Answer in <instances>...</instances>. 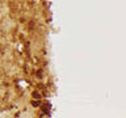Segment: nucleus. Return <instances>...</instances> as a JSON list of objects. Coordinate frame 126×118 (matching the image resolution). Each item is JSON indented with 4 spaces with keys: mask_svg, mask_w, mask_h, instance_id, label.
Segmentation results:
<instances>
[{
    "mask_svg": "<svg viewBox=\"0 0 126 118\" xmlns=\"http://www.w3.org/2000/svg\"><path fill=\"white\" fill-rule=\"evenodd\" d=\"M0 85H1V81H0Z\"/></svg>",
    "mask_w": 126,
    "mask_h": 118,
    "instance_id": "20e7f679",
    "label": "nucleus"
},
{
    "mask_svg": "<svg viewBox=\"0 0 126 118\" xmlns=\"http://www.w3.org/2000/svg\"><path fill=\"white\" fill-rule=\"evenodd\" d=\"M41 108H42V110H43L45 113H49V110H50V108H51V105H50V104H46L45 106H41Z\"/></svg>",
    "mask_w": 126,
    "mask_h": 118,
    "instance_id": "f257e3e1",
    "label": "nucleus"
},
{
    "mask_svg": "<svg viewBox=\"0 0 126 118\" xmlns=\"http://www.w3.org/2000/svg\"><path fill=\"white\" fill-rule=\"evenodd\" d=\"M34 97H35V98H38V97H41V96H39V93L35 92V93H34Z\"/></svg>",
    "mask_w": 126,
    "mask_h": 118,
    "instance_id": "7ed1b4c3",
    "label": "nucleus"
},
{
    "mask_svg": "<svg viewBox=\"0 0 126 118\" xmlns=\"http://www.w3.org/2000/svg\"><path fill=\"white\" fill-rule=\"evenodd\" d=\"M39 102H41V101H33V106H34V108H38V106L41 105Z\"/></svg>",
    "mask_w": 126,
    "mask_h": 118,
    "instance_id": "f03ea898",
    "label": "nucleus"
}]
</instances>
